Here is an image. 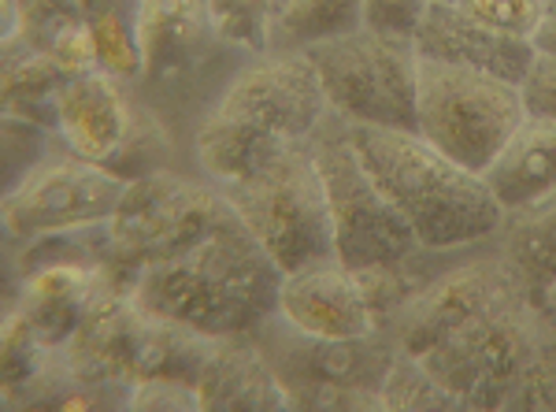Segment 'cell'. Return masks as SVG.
Listing matches in <instances>:
<instances>
[{"label": "cell", "mask_w": 556, "mask_h": 412, "mask_svg": "<svg viewBox=\"0 0 556 412\" xmlns=\"http://www.w3.org/2000/svg\"><path fill=\"white\" fill-rule=\"evenodd\" d=\"M312 152L327 190L338 261H345L353 272H379L416 253V235L364 167L349 120L338 112L323 115L319 130L312 134Z\"/></svg>", "instance_id": "9"}, {"label": "cell", "mask_w": 556, "mask_h": 412, "mask_svg": "<svg viewBox=\"0 0 556 412\" xmlns=\"http://www.w3.org/2000/svg\"><path fill=\"white\" fill-rule=\"evenodd\" d=\"M456 8L479 26L501 34V38L534 45L538 30H542V23H545L549 0H460Z\"/></svg>", "instance_id": "22"}, {"label": "cell", "mask_w": 556, "mask_h": 412, "mask_svg": "<svg viewBox=\"0 0 556 412\" xmlns=\"http://www.w3.org/2000/svg\"><path fill=\"white\" fill-rule=\"evenodd\" d=\"M204 412H286V394L253 335L212 338L197 372Z\"/></svg>", "instance_id": "15"}, {"label": "cell", "mask_w": 556, "mask_h": 412, "mask_svg": "<svg viewBox=\"0 0 556 412\" xmlns=\"http://www.w3.org/2000/svg\"><path fill=\"white\" fill-rule=\"evenodd\" d=\"M356 26H364V0H278L264 30V49L308 52Z\"/></svg>", "instance_id": "19"}, {"label": "cell", "mask_w": 556, "mask_h": 412, "mask_svg": "<svg viewBox=\"0 0 556 412\" xmlns=\"http://www.w3.org/2000/svg\"><path fill=\"white\" fill-rule=\"evenodd\" d=\"M493 241L523 290L542 301L545 286L556 279V193L505 212Z\"/></svg>", "instance_id": "18"}, {"label": "cell", "mask_w": 556, "mask_h": 412, "mask_svg": "<svg viewBox=\"0 0 556 412\" xmlns=\"http://www.w3.org/2000/svg\"><path fill=\"white\" fill-rule=\"evenodd\" d=\"M308 57L330 112L361 127L416 130V41L356 26L308 49Z\"/></svg>", "instance_id": "11"}, {"label": "cell", "mask_w": 556, "mask_h": 412, "mask_svg": "<svg viewBox=\"0 0 556 412\" xmlns=\"http://www.w3.org/2000/svg\"><path fill=\"white\" fill-rule=\"evenodd\" d=\"M382 409H412V412H427V409H460L456 398L442 383L430 375V369L419 357L401 353L393 357L390 372L382 383Z\"/></svg>", "instance_id": "21"}, {"label": "cell", "mask_w": 556, "mask_h": 412, "mask_svg": "<svg viewBox=\"0 0 556 412\" xmlns=\"http://www.w3.org/2000/svg\"><path fill=\"white\" fill-rule=\"evenodd\" d=\"M282 267L271 261L238 212L164 261L141 267L127 294L141 309L208 338L253 335L278 312Z\"/></svg>", "instance_id": "2"}, {"label": "cell", "mask_w": 556, "mask_h": 412, "mask_svg": "<svg viewBox=\"0 0 556 412\" xmlns=\"http://www.w3.org/2000/svg\"><path fill=\"white\" fill-rule=\"evenodd\" d=\"M238 220L256 235L271 261L286 272L334 257V227L323 190L316 152L308 141H293L267 164L238 183L219 186Z\"/></svg>", "instance_id": "7"}, {"label": "cell", "mask_w": 556, "mask_h": 412, "mask_svg": "<svg viewBox=\"0 0 556 412\" xmlns=\"http://www.w3.org/2000/svg\"><path fill=\"white\" fill-rule=\"evenodd\" d=\"M434 4H460V0H434Z\"/></svg>", "instance_id": "28"}, {"label": "cell", "mask_w": 556, "mask_h": 412, "mask_svg": "<svg viewBox=\"0 0 556 412\" xmlns=\"http://www.w3.org/2000/svg\"><path fill=\"white\" fill-rule=\"evenodd\" d=\"M482 178L505 212L556 193V120L527 115Z\"/></svg>", "instance_id": "17"}, {"label": "cell", "mask_w": 556, "mask_h": 412, "mask_svg": "<svg viewBox=\"0 0 556 412\" xmlns=\"http://www.w3.org/2000/svg\"><path fill=\"white\" fill-rule=\"evenodd\" d=\"M523 120V93L513 78L419 57L416 134L453 157L456 164L482 175Z\"/></svg>", "instance_id": "8"}, {"label": "cell", "mask_w": 556, "mask_h": 412, "mask_svg": "<svg viewBox=\"0 0 556 412\" xmlns=\"http://www.w3.org/2000/svg\"><path fill=\"white\" fill-rule=\"evenodd\" d=\"M349 130L364 167L424 249L453 253L490 241L501 230L505 209L479 172L456 164L416 130L361 127V123H349Z\"/></svg>", "instance_id": "4"}, {"label": "cell", "mask_w": 556, "mask_h": 412, "mask_svg": "<svg viewBox=\"0 0 556 412\" xmlns=\"http://www.w3.org/2000/svg\"><path fill=\"white\" fill-rule=\"evenodd\" d=\"M430 4L434 0H364V26L412 41Z\"/></svg>", "instance_id": "24"}, {"label": "cell", "mask_w": 556, "mask_h": 412, "mask_svg": "<svg viewBox=\"0 0 556 412\" xmlns=\"http://www.w3.org/2000/svg\"><path fill=\"white\" fill-rule=\"evenodd\" d=\"M513 290H523V283L505 264L493 238L468 249H453V253H438L424 279L393 309L382 312L379 330L401 353L424 357L438 342H445L456 327H464Z\"/></svg>", "instance_id": "12"}, {"label": "cell", "mask_w": 556, "mask_h": 412, "mask_svg": "<svg viewBox=\"0 0 556 412\" xmlns=\"http://www.w3.org/2000/svg\"><path fill=\"white\" fill-rule=\"evenodd\" d=\"M130 409L146 412H201L197 383L178 375H146L130 383Z\"/></svg>", "instance_id": "23"}, {"label": "cell", "mask_w": 556, "mask_h": 412, "mask_svg": "<svg viewBox=\"0 0 556 412\" xmlns=\"http://www.w3.org/2000/svg\"><path fill=\"white\" fill-rule=\"evenodd\" d=\"M278 316L316 338H367L379 330V312L361 272L338 257L286 272L278 286Z\"/></svg>", "instance_id": "14"}, {"label": "cell", "mask_w": 556, "mask_h": 412, "mask_svg": "<svg viewBox=\"0 0 556 412\" xmlns=\"http://www.w3.org/2000/svg\"><path fill=\"white\" fill-rule=\"evenodd\" d=\"M519 93H523L527 115L556 120V52L553 49H534L531 67L519 78Z\"/></svg>", "instance_id": "25"}, {"label": "cell", "mask_w": 556, "mask_h": 412, "mask_svg": "<svg viewBox=\"0 0 556 412\" xmlns=\"http://www.w3.org/2000/svg\"><path fill=\"white\" fill-rule=\"evenodd\" d=\"M130 175L93 164L60 141L23 178L4 190L8 246H38L45 238L86 235L119 212Z\"/></svg>", "instance_id": "10"}, {"label": "cell", "mask_w": 556, "mask_h": 412, "mask_svg": "<svg viewBox=\"0 0 556 412\" xmlns=\"http://www.w3.org/2000/svg\"><path fill=\"white\" fill-rule=\"evenodd\" d=\"M149 112L134 83H123L108 71H89L60 83L52 97V130L83 160L123 172V157L134 146L141 115Z\"/></svg>", "instance_id": "13"}, {"label": "cell", "mask_w": 556, "mask_h": 412, "mask_svg": "<svg viewBox=\"0 0 556 412\" xmlns=\"http://www.w3.org/2000/svg\"><path fill=\"white\" fill-rule=\"evenodd\" d=\"M412 41H416L419 57L482 67L501 78H513V83L527 75V67L534 60L531 41L501 38V34L468 20L456 4H430Z\"/></svg>", "instance_id": "16"}, {"label": "cell", "mask_w": 556, "mask_h": 412, "mask_svg": "<svg viewBox=\"0 0 556 412\" xmlns=\"http://www.w3.org/2000/svg\"><path fill=\"white\" fill-rule=\"evenodd\" d=\"M260 353L282 383L286 405L301 412H371L382 409V383L397 346L375 330L367 338H316L282 316L253 330Z\"/></svg>", "instance_id": "5"}, {"label": "cell", "mask_w": 556, "mask_h": 412, "mask_svg": "<svg viewBox=\"0 0 556 412\" xmlns=\"http://www.w3.org/2000/svg\"><path fill=\"white\" fill-rule=\"evenodd\" d=\"M78 15L89 26L101 52V71L123 78V83H138L141 57H138V0H75Z\"/></svg>", "instance_id": "20"}, {"label": "cell", "mask_w": 556, "mask_h": 412, "mask_svg": "<svg viewBox=\"0 0 556 412\" xmlns=\"http://www.w3.org/2000/svg\"><path fill=\"white\" fill-rule=\"evenodd\" d=\"M419 361L460 409H556V320L513 290Z\"/></svg>", "instance_id": "3"}, {"label": "cell", "mask_w": 556, "mask_h": 412, "mask_svg": "<svg viewBox=\"0 0 556 412\" xmlns=\"http://www.w3.org/2000/svg\"><path fill=\"white\" fill-rule=\"evenodd\" d=\"M330 112L316 64L298 49L241 60L190 134V164L215 186L238 183L293 141H308Z\"/></svg>", "instance_id": "1"}, {"label": "cell", "mask_w": 556, "mask_h": 412, "mask_svg": "<svg viewBox=\"0 0 556 412\" xmlns=\"http://www.w3.org/2000/svg\"><path fill=\"white\" fill-rule=\"evenodd\" d=\"M230 212L227 193L197 172L156 167L134 175L119 212L101 227L108 275L127 290L141 267L186 249Z\"/></svg>", "instance_id": "6"}, {"label": "cell", "mask_w": 556, "mask_h": 412, "mask_svg": "<svg viewBox=\"0 0 556 412\" xmlns=\"http://www.w3.org/2000/svg\"><path fill=\"white\" fill-rule=\"evenodd\" d=\"M534 49H553L556 52V0H549V8H545V23L534 38Z\"/></svg>", "instance_id": "26"}, {"label": "cell", "mask_w": 556, "mask_h": 412, "mask_svg": "<svg viewBox=\"0 0 556 412\" xmlns=\"http://www.w3.org/2000/svg\"><path fill=\"white\" fill-rule=\"evenodd\" d=\"M538 304H542V309L556 320V279L545 286V294H542V301H538Z\"/></svg>", "instance_id": "27"}]
</instances>
